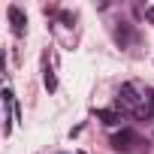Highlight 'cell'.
<instances>
[{
  "label": "cell",
  "instance_id": "7",
  "mask_svg": "<svg viewBox=\"0 0 154 154\" xmlns=\"http://www.w3.org/2000/svg\"><path fill=\"white\" fill-rule=\"evenodd\" d=\"M57 18H60V21H63L66 27H72V21H75V15H72V12H60Z\"/></svg>",
  "mask_w": 154,
  "mask_h": 154
},
{
  "label": "cell",
  "instance_id": "4",
  "mask_svg": "<svg viewBox=\"0 0 154 154\" xmlns=\"http://www.w3.org/2000/svg\"><path fill=\"white\" fill-rule=\"evenodd\" d=\"M97 118H100L103 124H118V121H121V115H118V112H112V109H100V112H97Z\"/></svg>",
  "mask_w": 154,
  "mask_h": 154
},
{
  "label": "cell",
  "instance_id": "3",
  "mask_svg": "<svg viewBox=\"0 0 154 154\" xmlns=\"http://www.w3.org/2000/svg\"><path fill=\"white\" fill-rule=\"evenodd\" d=\"M121 103H124V106L139 109V94H136V88H133L130 82H124V85H121Z\"/></svg>",
  "mask_w": 154,
  "mask_h": 154
},
{
  "label": "cell",
  "instance_id": "1",
  "mask_svg": "<svg viewBox=\"0 0 154 154\" xmlns=\"http://www.w3.org/2000/svg\"><path fill=\"white\" fill-rule=\"evenodd\" d=\"M133 142H139V136H136L133 130H121V133H115V136H112V145H115L118 151H127Z\"/></svg>",
  "mask_w": 154,
  "mask_h": 154
},
{
  "label": "cell",
  "instance_id": "8",
  "mask_svg": "<svg viewBox=\"0 0 154 154\" xmlns=\"http://www.w3.org/2000/svg\"><path fill=\"white\" fill-rule=\"evenodd\" d=\"M145 18H148V21H154V6H148V9H145Z\"/></svg>",
  "mask_w": 154,
  "mask_h": 154
},
{
  "label": "cell",
  "instance_id": "2",
  "mask_svg": "<svg viewBox=\"0 0 154 154\" xmlns=\"http://www.w3.org/2000/svg\"><path fill=\"white\" fill-rule=\"evenodd\" d=\"M6 15H9V21H12V30H15V36H21V33H24V24H27L24 12H21L18 6H9V9H6Z\"/></svg>",
  "mask_w": 154,
  "mask_h": 154
},
{
  "label": "cell",
  "instance_id": "6",
  "mask_svg": "<svg viewBox=\"0 0 154 154\" xmlns=\"http://www.w3.org/2000/svg\"><path fill=\"white\" fill-rule=\"evenodd\" d=\"M115 39H118V42H121V48H124V45L130 42V30H127V27H118V30H115Z\"/></svg>",
  "mask_w": 154,
  "mask_h": 154
},
{
  "label": "cell",
  "instance_id": "5",
  "mask_svg": "<svg viewBox=\"0 0 154 154\" xmlns=\"http://www.w3.org/2000/svg\"><path fill=\"white\" fill-rule=\"evenodd\" d=\"M42 82H45V88H48V94H54L57 91V79H54V72L45 66V75H42Z\"/></svg>",
  "mask_w": 154,
  "mask_h": 154
},
{
  "label": "cell",
  "instance_id": "9",
  "mask_svg": "<svg viewBox=\"0 0 154 154\" xmlns=\"http://www.w3.org/2000/svg\"><path fill=\"white\" fill-rule=\"evenodd\" d=\"M151 106H154V94H151Z\"/></svg>",
  "mask_w": 154,
  "mask_h": 154
}]
</instances>
